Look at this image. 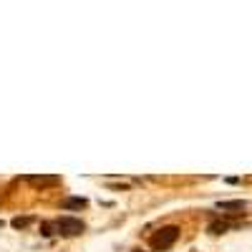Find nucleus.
Returning a JSON list of instances; mask_svg holds the SVG:
<instances>
[{"instance_id":"0eeeda50","label":"nucleus","mask_w":252,"mask_h":252,"mask_svg":"<svg viewBox=\"0 0 252 252\" xmlns=\"http://www.w3.org/2000/svg\"><path fill=\"white\" fill-rule=\"evenodd\" d=\"M31 222H33V220H31V217H15V220H13V222H10V224H13V227H15V229H23V227H28V224H31Z\"/></svg>"},{"instance_id":"6e6552de","label":"nucleus","mask_w":252,"mask_h":252,"mask_svg":"<svg viewBox=\"0 0 252 252\" xmlns=\"http://www.w3.org/2000/svg\"><path fill=\"white\" fill-rule=\"evenodd\" d=\"M53 229H56V222H43V237H53L56 235Z\"/></svg>"},{"instance_id":"423d86ee","label":"nucleus","mask_w":252,"mask_h":252,"mask_svg":"<svg viewBox=\"0 0 252 252\" xmlns=\"http://www.w3.org/2000/svg\"><path fill=\"white\" fill-rule=\"evenodd\" d=\"M61 207L63 209H83V207H86V199H83V197H71V199H63Z\"/></svg>"},{"instance_id":"f03ea898","label":"nucleus","mask_w":252,"mask_h":252,"mask_svg":"<svg viewBox=\"0 0 252 252\" xmlns=\"http://www.w3.org/2000/svg\"><path fill=\"white\" fill-rule=\"evenodd\" d=\"M83 229H86V224H83L81 220H76V217H61L56 222V232L63 235V237H78Z\"/></svg>"},{"instance_id":"1a4fd4ad","label":"nucleus","mask_w":252,"mask_h":252,"mask_svg":"<svg viewBox=\"0 0 252 252\" xmlns=\"http://www.w3.org/2000/svg\"><path fill=\"white\" fill-rule=\"evenodd\" d=\"M131 252H146V250H141V247H134V250H131Z\"/></svg>"},{"instance_id":"20e7f679","label":"nucleus","mask_w":252,"mask_h":252,"mask_svg":"<svg viewBox=\"0 0 252 252\" xmlns=\"http://www.w3.org/2000/svg\"><path fill=\"white\" fill-rule=\"evenodd\" d=\"M235 227H240V224H237V222H224V220H220V222L209 224V232H212V235H222V232H227V229H235Z\"/></svg>"},{"instance_id":"f257e3e1","label":"nucleus","mask_w":252,"mask_h":252,"mask_svg":"<svg viewBox=\"0 0 252 252\" xmlns=\"http://www.w3.org/2000/svg\"><path fill=\"white\" fill-rule=\"evenodd\" d=\"M177 237H179V227H177V224H169V227L157 229L149 242H152V247H154L157 252H161V250H169V247L177 242Z\"/></svg>"},{"instance_id":"39448f33","label":"nucleus","mask_w":252,"mask_h":252,"mask_svg":"<svg viewBox=\"0 0 252 252\" xmlns=\"http://www.w3.org/2000/svg\"><path fill=\"white\" fill-rule=\"evenodd\" d=\"M247 202L245 199H229V202H217V209H224V212H232V209H245Z\"/></svg>"},{"instance_id":"7ed1b4c3","label":"nucleus","mask_w":252,"mask_h":252,"mask_svg":"<svg viewBox=\"0 0 252 252\" xmlns=\"http://www.w3.org/2000/svg\"><path fill=\"white\" fill-rule=\"evenodd\" d=\"M28 179V184H33V187H40V189H46V187H56L58 182H61V177H56V174H31V177H26Z\"/></svg>"}]
</instances>
